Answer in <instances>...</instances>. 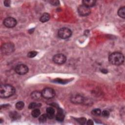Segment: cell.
<instances>
[{
	"label": "cell",
	"instance_id": "obj_1",
	"mask_svg": "<svg viewBox=\"0 0 125 125\" xmlns=\"http://www.w3.org/2000/svg\"><path fill=\"white\" fill-rule=\"evenodd\" d=\"M15 88L9 84H3L0 87V97L6 98L13 96L15 93Z\"/></svg>",
	"mask_w": 125,
	"mask_h": 125
},
{
	"label": "cell",
	"instance_id": "obj_2",
	"mask_svg": "<svg viewBox=\"0 0 125 125\" xmlns=\"http://www.w3.org/2000/svg\"><path fill=\"white\" fill-rule=\"evenodd\" d=\"M108 61L112 64L120 65L123 64L124 62V56L120 52H115L109 56Z\"/></svg>",
	"mask_w": 125,
	"mask_h": 125
},
{
	"label": "cell",
	"instance_id": "obj_3",
	"mask_svg": "<svg viewBox=\"0 0 125 125\" xmlns=\"http://www.w3.org/2000/svg\"><path fill=\"white\" fill-rule=\"evenodd\" d=\"M1 50L2 54L6 55H10L14 50V45L11 42L5 43L2 45Z\"/></svg>",
	"mask_w": 125,
	"mask_h": 125
},
{
	"label": "cell",
	"instance_id": "obj_4",
	"mask_svg": "<svg viewBox=\"0 0 125 125\" xmlns=\"http://www.w3.org/2000/svg\"><path fill=\"white\" fill-rule=\"evenodd\" d=\"M58 36L62 39H66L69 38L72 35L71 30L67 27L60 28L58 32Z\"/></svg>",
	"mask_w": 125,
	"mask_h": 125
},
{
	"label": "cell",
	"instance_id": "obj_5",
	"mask_svg": "<svg viewBox=\"0 0 125 125\" xmlns=\"http://www.w3.org/2000/svg\"><path fill=\"white\" fill-rule=\"evenodd\" d=\"M42 97L45 99H51L55 95V92L53 89L49 87H46L43 89L42 92Z\"/></svg>",
	"mask_w": 125,
	"mask_h": 125
},
{
	"label": "cell",
	"instance_id": "obj_6",
	"mask_svg": "<svg viewBox=\"0 0 125 125\" xmlns=\"http://www.w3.org/2000/svg\"><path fill=\"white\" fill-rule=\"evenodd\" d=\"M52 60L54 63L58 64H62L66 62V57L62 54H58L53 56Z\"/></svg>",
	"mask_w": 125,
	"mask_h": 125
},
{
	"label": "cell",
	"instance_id": "obj_7",
	"mask_svg": "<svg viewBox=\"0 0 125 125\" xmlns=\"http://www.w3.org/2000/svg\"><path fill=\"white\" fill-rule=\"evenodd\" d=\"M90 8L83 4L80 5L78 8V12L81 16H87L90 14Z\"/></svg>",
	"mask_w": 125,
	"mask_h": 125
},
{
	"label": "cell",
	"instance_id": "obj_8",
	"mask_svg": "<svg viewBox=\"0 0 125 125\" xmlns=\"http://www.w3.org/2000/svg\"><path fill=\"white\" fill-rule=\"evenodd\" d=\"M28 67L24 64H20L17 65L15 69V72L19 75H24L28 72Z\"/></svg>",
	"mask_w": 125,
	"mask_h": 125
},
{
	"label": "cell",
	"instance_id": "obj_9",
	"mask_svg": "<svg viewBox=\"0 0 125 125\" xmlns=\"http://www.w3.org/2000/svg\"><path fill=\"white\" fill-rule=\"evenodd\" d=\"M3 24L8 28H13L17 24V21L12 17H8L3 21Z\"/></svg>",
	"mask_w": 125,
	"mask_h": 125
},
{
	"label": "cell",
	"instance_id": "obj_10",
	"mask_svg": "<svg viewBox=\"0 0 125 125\" xmlns=\"http://www.w3.org/2000/svg\"><path fill=\"white\" fill-rule=\"evenodd\" d=\"M84 98L80 94H75L70 98V101L72 103L76 104L83 103L84 102Z\"/></svg>",
	"mask_w": 125,
	"mask_h": 125
},
{
	"label": "cell",
	"instance_id": "obj_11",
	"mask_svg": "<svg viewBox=\"0 0 125 125\" xmlns=\"http://www.w3.org/2000/svg\"><path fill=\"white\" fill-rule=\"evenodd\" d=\"M31 97L34 100H40L42 97V92L39 91H34L31 93Z\"/></svg>",
	"mask_w": 125,
	"mask_h": 125
},
{
	"label": "cell",
	"instance_id": "obj_12",
	"mask_svg": "<svg viewBox=\"0 0 125 125\" xmlns=\"http://www.w3.org/2000/svg\"><path fill=\"white\" fill-rule=\"evenodd\" d=\"M64 118V114L62 109H59L58 110L56 116V119L57 121L62 122Z\"/></svg>",
	"mask_w": 125,
	"mask_h": 125
},
{
	"label": "cell",
	"instance_id": "obj_13",
	"mask_svg": "<svg viewBox=\"0 0 125 125\" xmlns=\"http://www.w3.org/2000/svg\"><path fill=\"white\" fill-rule=\"evenodd\" d=\"M46 115L49 119H53L55 116V110L51 107H49L46 110Z\"/></svg>",
	"mask_w": 125,
	"mask_h": 125
},
{
	"label": "cell",
	"instance_id": "obj_14",
	"mask_svg": "<svg viewBox=\"0 0 125 125\" xmlns=\"http://www.w3.org/2000/svg\"><path fill=\"white\" fill-rule=\"evenodd\" d=\"M83 5L90 8L95 5L96 1L94 0H84L83 1Z\"/></svg>",
	"mask_w": 125,
	"mask_h": 125
},
{
	"label": "cell",
	"instance_id": "obj_15",
	"mask_svg": "<svg viewBox=\"0 0 125 125\" xmlns=\"http://www.w3.org/2000/svg\"><path fill=\"white\" fill-rule=\"evenodd\" d=\"M50 16L48 13H44L41 17L40 20L42 22H45L48 21L50 19Z\"/></svg>",
	"mask_w": 125,
	"mask_h": 125
},
{
	"label": "cell",
	"instance_id": "obj_16",
	"mask_svg": "<svg viewBox=\"0 0 125 125\" xmlns=\"http://www.w3.org/2000/svg\"><path fill=\"white\" fill-rule=\"evenodd\" d=\"M9 117L11 119L13 120H16L20 118V115L17 112L12 111L9 113Z\"/></svg>",
	"mask_w": 125,
	"mask_h": 125
},
{
	"label": "cell",
	"instance_id": "obj_17",
	"mask_svg": "<svg viewBox=\"0 0 125 125\" xmlns=\"http://www.w3.org/2000/svg\"><path fill=\"white\" fill-rule=\"evenodd\" d=\"M118 15L122 18L124 19L125 18V7L124 6L119 9L118 11Z\"/></svg>",
	"mask_w": 125,
	"mask_h": 125
},
{
	"label": "cell",
	"instance_id": "obj_18",
	"mask_svg": "<svg viewBox=\"0 0 125 125\" xmlns=\"http://www.w3.org/2000/svg\"><path fill=\"white\" fill-rule=\"evenodd\" d=\"M41 114V111L39 109L37 108H34V110H32L31 112L32 116L34 118L38 117Z\"/></svg>",
	"mask_w": 125,
	"mask_h": 125
},
{
	"label": "cell",
	"instance_id": "obj_19",
	"mask_svg": "<svg viewBox=\"0 0 125 125\" xmlns=\"http://www.w3.org/2000/svg\"><path fill=\"white\" fill-rule=\"evenodd\" d=\"M24 105V104L22 101L18 102L16 104V107L18 110H21Z\"/></svg>",
	"mask_w": 125,
	"mask_h": 125
},
{
	"label": "cell",
	"instance_id": "obj_20",
	"mask_svg": "<svg viewBox=\"0 0 125 125\" xmlns=\"http://www.w3.org/2000/svg\"><path fill=\"white\" fill-rule=\"evenodd\" d=\"M47 119H48V117L46 114H44L42 115L41 116H40L39 118V121L41 123H44L46 121Z\"/></svg>",
	"mask_w": 125,
	"mask_h": 125
},
{
	"label": "cell",
	"instance_id": "obj_21",
	"mask_svg": "<svg viewBox=\"0 0 125 125\" xmlns=\"http://www.w3.org/2000/svg\"><path fill=\"white\" fill-rule=\"evenodd\" d=\"M91 113L93 115L98 116H100L101 115V111L99 108H95V109H94L92 110Z\"/></svg>",
	"mask_w": 125,
	"mask_h": 125
},
{
	"label": "cell",
	"instance_id": "obj_22",
	"mask_svg": "<svg viewBox=\"0 0 125 125\" xmlns=\"http://www.w3.org/2000/svg\"><path fill=\"white\" fill-rule=\"evenodd\" d=\"M38 54V52L36 51H30L28 52V53L27 54V56L29 58H33L34 57H35Z\"/></svg>",
	"mask_w": 125,
	"mask_h": 125
},
{
	"label": "cell",
	"instance_id": "obj_23",
	"mask_svg": "<svg viewBox=\"0 0 125 125\" xmlns=\"http://www.w3.org/2000/svg\"><path fill=\"white\" fill-rule=\"evenodd\" d=\"M39 105H41V104H37L36 103H31L29 104L28 106V108L29 109H34L37 107H39L40 106Z\"/></svg>",
	"mask_w": 125,
	"mask_h": 125
},
{
	"label": "cell",
	"instance_id": "obj_24",
	"mask_svg": "<svg viewBox=\"0 0 125 125\" xmlns=\"http://www.w3.org/2000/svg\"><path fill=\"white\" fill-rule=\"evenodd\" d=\"M101 115L104 118H107L109 116V112L106 110H104L102 112H101Z\"/></svg>",
	"mask_w": 125,
	"mask_h": 125
},
{
	"label": "cell",
	"instance_id": "obj_25",
	"mask_svg": "<svg viewBox=\"0 0 125 125\" xmlns=\"http://www.w3.org/2000/svg\"><path fill=\"white\" fill-rule=\"evenodd\" d=\"M77 122H79L80 124H85L86 123V119L84 118V117H82V118H80L78 119H76Z\"/></svg>",
	"mask_w": 125,
	"mask_h": 125
},
{
	"label": "cell",
	"instance_id": "obj_26",
	"mask_svg": "<svg viewBox=\"0 0 125 125\" xmlns=\"http://www.w3.org/2000/svg\"><path fill=\"white\" fill-rule=\"evenodd\" d=\"M50 3H51L52 5H55V6H56V5H58L59 4V1L58 0H51L49 1Z\"/></svg>",
	"mask_w": 125,
	"mask_h": 125
},
{
	"label": "cell",
	"instance_id": "obj_27",
	"mask_svg": "<svg viewBox=\"0 0 125 125\" xmlns=\"http://www.w3.org/2000/svg\"><path fill=\"white\" fill-rule=\"evenodd\" d=\"M4 5L5 6H7V7H8L10 6V3H11V1L10 0H5L4 1Z\"/></svg>",
	"mask_w": 125,
	"mask_h": 125
},
{
	"label": "cell",
	"instance_id": "obj_28",
	"mask_svg": "<svg viewBox=\"0 0 125 125\" xmlns=\"http://www.w3.org/2000/svg\"><path fill=\"white\" fill-rule=\"evenodd\" d=\"M93 122L92 121V120H88V121L86 123L87 125H93Z\"/></svg>",
	"mask_w": 125,
	"mask_h": 125
}]
</instances>
